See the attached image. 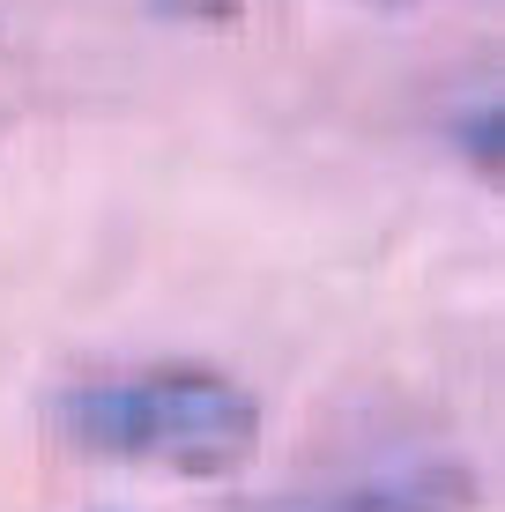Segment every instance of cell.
I'll list each match as a JSON object with an SVG mask.
<instances>
[{"label": "cell", "mask_w": 505, "mask_h": 512, "mask_svg": "<svg viewBox=\"0 0 505 512\" xmlns=\"http://www.w3.org/2000/svg\"><path fill=\"white\" fill-rule=\"evenodd\" d=\"M461 149H468V164H476L483 179L498 171V104H491V97H483L476 112L461 119Z\"/></svg>", "instance_id": "3"}, {"label": "cell", "mask_w": 505, "mask_h": 512, "mask_svg": "<svg viewBox=\"0 0 505 512\" xmlns=\"http://www.w3.org/2000/svg\"><path fill=\"white\" fill-rule=\"evenodd\" d=\"M149 8L171 15V23H194V30H231L246 15V0H149Z\"/></svg>", "instance_id": "4"}, {"label": "cell", "mask_w": 505, "mask_h": 512, "mask_svg": "<svg viewBox=\"0 0 505 512\" xmlns=\"http://www.w3.org/2000/svg\"><path fill=\"white\" fill-rule=\"evenodd\" d=\"M476 505V475L461 461H394L372 475L320 490V498H283L260 512H468Z\"/></svg>", "instance_id": "2"}, {"label": "cell", "mask_w": 505, "mask_h": 512, "mask_svg": "<svg viewBox=\"0 0 505 512\" xmlns=\"http://www.w3.org/2000/svg\"><path fill=\"white\" fill-rule=\"evenodd\" d=\"M52 423L75 453L112 468H164V475H231L260 446V401L216 364L156 357L127 372H90L60 386Z\"/></svg>", "instance_id": "1"}]
</instances>
